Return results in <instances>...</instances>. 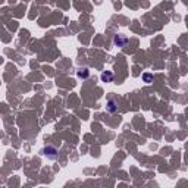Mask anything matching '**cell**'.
Wrapping results in <instances>:
<instances>
[{
    "instance_id": "6da1fadb",
    "label": "cell",
    "mask_w": 188,
    "mask_h": 188,
    "mask_svg": "<svg viewBox=\"0 0 188 188\" xmlns=\"http://www.w3.org/2000/svg\"><path fill=\"white\" fill-rule=\"evenodd\" d=\"M56 148H53V147H47V148H44V154L46 156H49L50 159H56Z\"/></svg>"
},
{
    "instance_id": "277c9868",
    "label": "cell",
    "mask_w": 188,
    "mask_h": 188,
    "mask_svg": "<svg viewBox=\"0 0 188 188\" xmlns=\"http://www.w3.org/2000/svg\"><path fill=\"white\" fill-rule=\"evenodd\" d=\"M125 38H123V37H121V35H116V37H115V43H116V44H123V43H125Z\"/></svg>"
},
{
    "instance_id": "3957f363",
    "label": "cell",
    "mask_w": 188,
    "mask_h": 188,
    "mask_svg": "<svg viewBox=\"0 0 188 188\" xmlns=\"http://www.w3.org/2000/svg\"><path fill=\"white\" fill-rule=\"evenodd\" d=\"M88 75H90V72H88L87 68H84V69H80V71H78V76H80V78H87Z\"/></svg>"
},
{
    "instance_id": "5b68a950",
    "label": "cell",
    "mask_w": 188,
    "mask_h": 188,
    "mask_svg": "<svg viewBox=\"0 0 188 188\" xmlns=\"http://www.w3.org/2000/svg\"><path fill=\"white\" fill-rule=\"evenodd\" d=\"M107 109H109V112H115V101L113 100H110V101H109V103H107Z\"/></svg>"
},
{
    "instance_id": "7a4b0ae2",
    "label": "cell",
    "mask_w": 188,
    "mask_h": 188,
    "mask_svg": "<svg viewBox=\"0 0 188 188\" xmlns=\"http://www.w3.org/2000/svg\"><path fill=\"white\" fill-rule=\"evenodd\" d=\"M101 80L106 82L112 81V80H113V74H112V72H103V74H101Z\"/></svg>"
}]
</instances>
